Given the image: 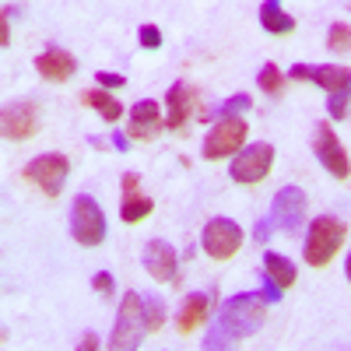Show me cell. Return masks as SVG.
Here are the masks:
<instances>
[{
  "label": "cell",
  "mask_w": 351,
  "mask_h": 351,
  "mask_svg": "<svg viewBox=\"0 0 351 351\" xmlns=\"http://www.w3.org/2000/svg\"><path fill=\"white\" fill-rule=\"evenodd\" d=\"M246 120L243 116H225V120H218L215 127H211V134L204 137V158H228V155H239V148H243V141H246Z\"/></svg>",
  "instance_id": "5"
},
{
  "label": "cell",
  "mask_w": 351,
  "mask_h": 351,
  "mask_svg": "<svg viewBox=\"0 0 351 351\" xmlns=\"http://www.w3.org/2000/svg\"><path fill=\"white\" fill-rule=\"evenodd\" d=\"M253 236H256V243H267V239L274 236V225H271V218L256 221V232H253Z\"/></svg>",
  "instance_id": "31"
},
{
  "label": "cell",
  "mask_w": 351,
  "mask_h": 351,
  "mask_svg": "<svg viewBox=\"0 0 351 351\" xmlns=\"http://www.w3.org/2000/svg\"><path fill=\"white\" fill-rule=\"evenodd\" d=\"M144 324H148V330H158L165 324V302L162 299L144 295Z\"/></svg>",
  "instance_id": "22"
},
{
  "label": "cell",
  "mask_w": 351,
  "mask_h": 351,
  "mask_svg": "<svg viewBox=\"0 0 351 351\" xmlns=\"http://www.w3.org/2000/svg\"><path fill=\"white\" fill-rule=\"evenodd\" d=\"M344 236H348V228H344L341 218H334V215L313 218L309 232H306V263L309 267H327V263L341 253Z\"/></svg>",
  "instance_id": "2"
},
{
  "label": "cell",
  "mask_w": 351,
  "mask_h": 351,
  "mask_svg": "<svg viewBox=\"0 0 351 351\" xmlns=\"http://www.w3.org/2000/svg\"><path fill=\"white\" fill-rule=\"evenodd\" d=\"M39 130V109L32 102H14L4 109V134L8 141H28Z\"/></svg>",
  "instance_id": "14"
},
{
  "label": "cell",
  "mask_w": 351,
  "mask_h": 351,
  "mask_svg": "<svg viewBox=\"0 0 351 351\" xmlns=\"http://www.w3.org/2000/svg\"><path fill=\"white\" fill-rule=\"evenodd\" d=\"M71 236L81 243V246H99L106 239V215L102 208L88 197H74V208H71Z\"/></svg>",
  "instance_id": "4"
},
{
  "label": "cell",
  "mask_w": 351,
  "mask_h": 351,
  "mask_svg": "<svg viewBox=\"0 0 351 351\" xmlns=\"http://www.w3.org/2000/svg\"><path fill=\"white\" fill-rule=\"evenodd\" d=\"M267 295L263 291H239L221 302V309L211 319V330L208 337L200 341L204 351H218V348H236L243 344L250 334H256L267 319Z\"/></svg>",
  "instance_id": "1"
},
{
  "label": "cell",
  "mask_w": 351,
  "mask_h": 351,
  "mask_svg": "<svg viewBox=\"0 0 351 351\" xmlns=\"http://www.w3.org/2000/svg\"><path fill=\"white\" fill-rule=\"evenodd\" d=\"M274 165V144H250V148H243L236 155V162H232V180L243 183V186H253L260 180H267V172Z\"/></svg>",
  "instance_id": "8"
},
{
  "label": "cell",
  "mask_w": 351,
  "mask_h": 351,
  "mask_svg": "<svg viewBox=\"0 0 351 351\" xmlns=\"http://www.w3.org/2000/svg\"><path fill=\"white\" fill-rule=\"evenodd\" d=\"M155 211V204H152V197H144V193H137V186L134 190H123V204H120V218L127 221V225H137V221H144Z\"/></svg>",
  "instance_id": "19"
},
{
  "label": "cell",
  "mask_w": 351,
  "mask_h": 351,
  "mask_svg": "<svg viewBox=\"0 0 351 351\" xmlns=\"http://www.w3.org/2000/svg\"><path fill=\"white\" fill-rule=\"evenodd\" d=\"M144 334H148V324H144V295L127 291L123 302H120V313H116L109 348L112 351H134V348L144 344Z\"/></svg>",
  "instance_id": "3"
},
{
  "label": "cell",
  "mask_w": 351,
  "mask_h": 351,
  "mask_svg": "<svg viewBox=\"0 0 351 351\" xmlns=\"http://www.w3.org/2000/svg\"><path fill=\"white\" fill-rule=\"evenodd\" d=\"M92 285H95V291H102V295H112V274L109 271H99L92 278Z\"/></svg>",
  "instance_id": "30"
},
{
  "label": "cell",
  "mask_w": 351,
  "mask_h": 351,
  "mask_svg": "<svg viewBox=\"0 0 351 351\" xmlns=\"http://www.w3.org/2000/svg\"><path fill=\"white\" fill-rule=\"evenodd\" d=\"M95 84H102V88H109V92H112V88H123L127 77H123V74H106V71H102V74L95 77Z\"/></svg>",
  "instance_id": "29"
},
{
  "label": "cell",
  "mask_w": 351,
  "mask_h": 351,
  "mask_svg": "<svg viewBox=\"0 0 351 351\" xmlns=\"http://www.w3.org/2000/svg\"><path fill=\"white\" fill-rule=\"evenodd\" d=\"M267 218H271L274 232H288V236H295V228L306 218V193L299 186H281L274 193V204H271Z\"/></svg>",
  "instance_id": "9"
},
{
  "label": "cell",
  "mask_w": 351,
  "mask_h": 351,
  "mask_svg": "<svg viewBox=\"0 0 351 351\" xmlns=\"http://www.w3.org/2000/svg\"><path fill=\"white\" fill-rule=\"evenodd\" d=\"M99 341H95V334H84V341H81V348H95Z\"/></svg>",
  "instance_id": "34"
},
{
  "label": "cell",
  "mask_w": 351,
  "mask_h": 351,
  "mask_svg": "<svg viewBox=\"0 0 351 351\" xmlns=\"http://www.w3.org/2000/svg\"><path fill=\"white\" fill-rule=\"evenodd\" d=\"M165 106H169L165 127H169V130H183L186 120H190V112H193V88H186L183 81L172 84L169 95H165Z\"/></svg>",
  "instance_id": "16"
},
{
  "label": "cell",
  "mask_w": 351,
  "mask_h": 351,
  "mask_svg": "<svg viewBox=\"0 0 351 351\" xmlns=\"http://www.w3.org/2000/svg\"><path fill=\"white\" fill-rule=\"evenodd\" d=\"M313 152H316V158L324 162V169L334 176V180H348V176H351L344 144L337 141V134H334L327 123H316V127H313Z\"/></svg>",
  "instance_id": "10"
},
{
  "label": "cell",
  "mask_w": 351,
  "mask_h": 351,
  "mask_svg": "<svg viewBox=\"0 0 351 351\" xmlns=\"http://www.w3.org/2000/svg\"><path fill=\"white\" fill-rule=\"evenodd\" d=\"M127 137H130V134H112V148H116V152H127V144H130Z\"/></svg>",
  "instance_id": "33"
},
{
  "label": "cell",
  "mask_w": 351,
  "mask_h": 351,
  "mask_svg": "<svg viewBox=\"0 0 351 351\" xmlns=\"http://www.w3.org/2000/svg\"><path fill=\"white\" fill-rule=\"evenodd\" d=\"M288 77H291V81H313V84H319V88H327V92H341V88L351 84V71H348V67H330V64H324V67L295 64V67L288 71Z\"/></svg>",
  "instance_id": "13"
},
{
  "label": "cell",
  "mask_w": 351,
  "mask_h": 351,
  "mask_svg": "<svg viewBox=\"0 0 351 351\" xmlns=\"http://www.w3.org/2000/svg\"><path fill=\"white\" fill-rule=\"evenodd\" d=\"M281 81H285V77H281V71H278L274 64H267V67L256 74V84H260L267 95H278V92H281Z\"/></svg>",
  "instance_id": "26"
},
{
  "label": "cell",
  "mask_w": 351,
  "mask_h": 351,
  "mask_svg": "<svg viewBox=\"0 0 351 351\" xmlns=\"http://www.w3.org/2000/svg\"><path fill=\"white\" fill-rule=\"evenodd\" d=\"M250 106H253V99H250L246 92H239V95L225 99V102H221V106H218V109H215L211 116H218V120H225V116H239V112H246Z\"/></svg>",
  "instance_id": "23"
},
{
  "label": "cell",
  "mask_w": 351,
  "mask_h": 351,
  "mask_svg": "<svg viewBox=\"0 0 351 351\" xmlns=\"http://www.w3.org/2000/svg\"><path fill=\"white\" fill-rule=\"evenodd\" d=\"M263 271H267L281 288H291L299 281V274H295V263L291 260H285L281 253H263Z\"/></svg>",
  "instance_id": "20"
},
{
  "label": "cell",
  "mask_w": 351,
  "mask_h": 351,
  "mask_svg": "<svg viewBox=\"0 0 351 351\" xmlns=\"http://www.w3.org/2000/svg\"><path fill=\"white\" fill-rule=\"evenodd\" d=\"M327 112L334 116V120H344V116L351 112V84L341 88V92H330V106H327Z\"/></svg>",
  "instance_id": "25"
},
{
  "label": "cell",
  "mask_w": 351,
  "mask_h": 351,
  "mask_svg": "<svg viewBox=\"0 0 351 351\" xmlns=\"http://www.w3.org/2000/svg\"><path fill=\"white\" fill-rule=\"evenodd\" d=\"M84 106H92L102 120H109V123H116L123 116V106L116 102L109 92H102V88H92V92H84Z\"/></svg>",
  "instance_id": "21"
},
{
  "label": "cell",
  "mask_w": 351,
  "mask_h": 351,
  "mask_svg": "<svg viewBox=\"0 0 351 351\" xmlns=\"http://www.w3.org/2000/svg\"><path fill=\"white\" fill-rule=\"evenodd\" d=\"M67 169L71 165H67V158L60 152H46V155H39V158H32L25 165V180L32 186H39L43 197H60L64 180H67Z\"/></svg>",
  "instance_id": "6"
},
{
  "label": "cell",
  "mask_w": 351,
  "mask_h": 351,
  "mask_svg": "<svg viewBox=\"0 0 351 351\" xmlns=\"http://www.w3.org/2000/svg\"><path fill=\"white\" fill-rule=\"evenodd\" d=\"M211 306H215V291H211V295H208V291H193V295H186V302L180 309V319H176L180 334H193L204 319L211 316Z\"/></svg>",
  "instance_id": "15"
},
{
  "label": "cell",
  "mask_w": 351,
  "mask_h": 351,
  "mask_svg": "<svg viewBox=\"0 0 351 351\" xmlns=\"http://www.w3.org/2000/svg\"><path fill=\"white\" fill-rule=\"evenodd\" d=\"M200 246L211 260H228L236 256L239 246H243V228L232 221V218H211L204 225V236H200Z\"/></svg>",
  "instance_id": "7"
},
{
  "label": "cell",
  "mask_w": 351,
  "mask_h": 351,
  "mask_svg": "<svg viewBox=\"0 0 351 351\" xmlns=\"http://www.w3.org/2000/svg\"><path fill=\"white\" fill-rule=\"evenodd\" d=\"M162 130V106L155 99H141L134 102L130 109V123H127V134L130 141H155Z\"/></svg>",
  "instance_id": "12"
},
{
  "label": "cell",
  "mask_w": 351,
  "mask_h": 351,
  "mask_svg": "<svg viewBox=\"0 0 351 351\" xmlns=\"http://www.w3.org/2000/svg\"><path fill=\"white\" fill-rule=\"evenodd\" d=\"M141 263L155 281H165V285H180V253H176L165 239H152L141 253Z\"/></svg>",
  "instance_id": "11"
},
{
  "label": "cell",
  "mask_w": 351,
  "mask_h": 351,
  "mask_svg": "<svg viewBox=\"0 0 351 351\" xmlns=\"http://www.w3.org/2000/svg\"><path fill=\"white\" fill-rule=\"evenodd\" d=\"M344 274H348V281H351V253H348V260H344Z\"/></svg>",
  "instance_id": "35"
},
{
  "label": "cell",
  "mask_w": 351,
  "mask_h": 351,
  "mask_svg": "<svg viewBox=\"0 0 351 351\" xmlns=\"http://www.w3.org/2000/svg\"><path fill=\"white\" fill-rule=\"evenodd\" d=\"M137 39H141L144 49H158V46H162V32H158L155 25H141V28H137Z\"/></svg>",
  "instance_id": "27"
},
{
  "label": "cell",
  "mask_w": 351,
  "mask_h": 351,
  "mask_svg": "<svg viewBox=\"0 0 351 351\" xmlns=\"http://www.w3.org/2000/svg\"><path fill=\"white\" fill-rule=\"evenodd\" d=\"M0 43L11 46V14L4 11V18H0Z\"/></svg>",
  "instance_id": "32"
},
{
  "label": "cell",
  "mask_w": 351,
  "mask_h": 351,
  "mask_svg": "<svg viewBox=\"0 0 351 351\" xmlns=\"http://www.w3.org/2000/svg\"><path fill=\"white\" fill-rule=\"evenodd\" d=\"M36 71H39L46 81L60 84V81H67V77L77 71V60H74L67 49H46L43 56H36Z\"/></svg>",
  "instance_id": "17"
},
{
  "label": "cell",
  "mask_w": 351,
  "mask_h": 351,
  "mask_svg": "<svg viewBox=\"0 0 351 351\" xmlns=\"http://www.w3.org/2000/svg\"><path fill=\"white\" fill-rule=\"evenodd\" d=\"M260 25L267 28L271 36H288V32H295V18L285 14L281 0H263V8H260Z\"/></svg>",
  "instance_id": "18"
},
{
  "label": "cell",
  "mask_w": 351,
  "mask_h": 351,
  "mask_svg": "<svg viewBox=\"0 0 351 351\" xmlns=\"http://www.w3.org/2000/svg\"><path fill=\"white\" fill-rule=\"evenodd\" d=\"M260 291L267 295V302H281V295H285V288H281V285H278L267 271H263V288H260Z\"/></svg>",
  "instance_id": "28"
},
{
  "label": "cell",
  "mask_w": 351,
  "mask_h": 351,
  "mask_svg": "<svg viewBox=\"0 0 351 351\" xmlns=\"http://www.w3.org/2000/svg\"><path fill=\"white\" fill-rule=\"evenodd\" d=\"M327 46H330L334 53H351V28H348L344 21H334V25H330Z\"/></svg>",
  "instance_id": "24"
}]
</instances>
